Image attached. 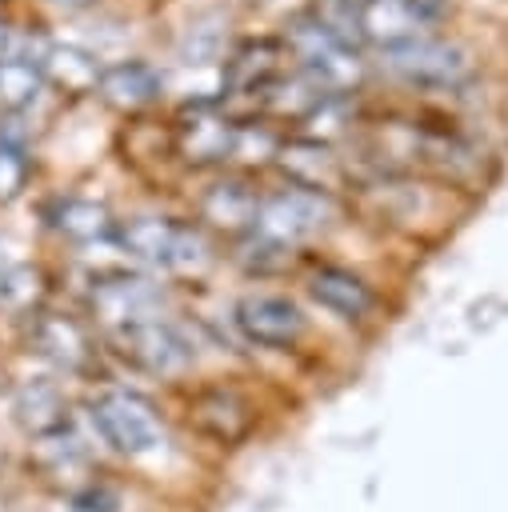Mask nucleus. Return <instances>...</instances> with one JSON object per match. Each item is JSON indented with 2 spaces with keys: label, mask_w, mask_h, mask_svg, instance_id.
<instances>
[{
  "label": "nucleus",
  "mask_w": 508,
  "mask_h": 512,
  "mask_svg": "<svg viewBox=\"0 0 508 512\" xmlns=\"http://www.w3.org/2000/svg\"><path fill=\"white\" fill-rule=\"evenodd\" d=\"M120 344H124V356L140 372L160 376V380H176L196 364V344L164 316L132 324V328H120Z\"/></svg>",
  "instance_id": "nucleus-6"
},
{
  "label": "nucleus",
  "mask_w": 508,
  "mask_h": 512,
  "mask_svg": "<svg viewBox=\"0 0 508 512\" xmlns=\"http://www.w3.org/2000/svg\"><path fill=\"white\" fill-rule=\"evenodd\" d=\"M76 508L80 512H116L120 508V500H116V492L108 488V484H84V492H76Z\"/></svg>",
  "instance_id": "nucleus-23"
},
{
  "label": "nucleus",
  "mask_w": 508,
  "mask_h": 512,
  "mask_svg": "<svg viewBox=\"0 0 508 512\" xmlns=\"http://www.w3.org/2000/svg\"><path fill=\"white\" fill-rule=\"evenodd\" d=\"M188 424L220 448H236L256 428V404L232 384H208L188 400Z\"/></svg>",
  "instance_id": "nucleus-7"
},
{
  "label": "nucleus",
  "mask_w": 508,
  "mask_h": 512,
  "mask_svg": "<svg viewBox=\"0 0 508 512\" xmlns=\"http://www.w3.org/2000/svg\"><path fill=\"white\" fill-rule=\"evenodd\" d=\"M308 296H312L324 312H332L336 320H348V324L368 320L372 308H376L372 284H368L364 276H356L352 268H340V264H320V268H312V276H308Z\"/></svg>",
  "instance_id": "nucleus-11"
},
{
  "label": "nucleus",
  "mask_w": 508,
  "mask_h": 512,
  "mask_svg": "<svg viewBox=\"0 0 508 512\" xmlns=\"http://www.w3.org/2000/svg\"><path fill=\"white\" fill-rule=\"evenodd\" d=\"M40 72L60 84L64 92H88L100 84V64L92 52L76 48V44H48L44 60H40Z\"/></svg>",
  "instance_id": "nucleus-15"
},
{
  "label": "nucleus",
  "mask_w": 508,
  "mask_h": 512,
  "mask_svg": "<svg viewBox=\"0 0 508 512\" xmlns=\"http://www.w3.org/2000/svg\"><path fill=\"white\" fill-rule=\"evenodd\" d=\"M92 308L104 324L120 332V328L156 320L164 308V288L144 276H108L104 284L92 288Z\"/></svg>",
  "instance_id": "nucleus-10"
},
{
  "label": "nucleus",
  "mask_w": 508,
  "mask_h": 512,
  "mask_svg": "<svg viewBox=\"0 0 508 512\" xmlns=\"http://www.w3.org/2000/svg\"><path fill=\"white\" fill-rule=\"evenodd\" d=\"M332 220H336V204H332L328 192L292 184V188H280V192H272V196L260 200L252 232L292 252L296 244L320 236Z\"/></svg>",
  "instance_id": "nucleus-3"
},
{
  "label": "nucleus",
  "mask_w": 508,
  "mask_h": 512,
  "mask_svg": "<svg viewBox=\"0 0 508 512\" xmlns=\"http://www.w3.org/2000/svg\"><path fill=\"white\" fill-rule=\"evenodd\" d=\"M52 4H60V8H88V4H96V0H52Z\"/></svg>",
  "instance_id": "nucleus-24"
},
{
  "label": "nucleus",
  "mask_w": 508,
  "mask_h": 512,
  "mask_svg": "<svg viewBox=\"0 0 508 512\" xmlns=\"http://www.w3.org/2000/svg\"><path fill=\"white\" fill-rule=\"evenodd\" d=\"M120 248L148 268L200 276L212 264V244L200 228L176 224L168 216H132L120 224Z\"/></svg>",
  "instance_id": "nucleus-1"
},
{
  "label": "nucleus",
  "mask_w": 508,
  "mask_h": 512,
  "mask_svg": "<svg viewBox=\"0 0 508 512\" xmlns=\"http://www.w3.org/2000/svg\"><path fill=\"white\" fill-rule=\"evenodd\" d=\"M4 40H8V28L0 24V52H4Z\"/></svg>",
  "instance_id": "nucleus-25"
},
{
  "label": "nucleus",
  "mask_w": 508,
  "mask_h": 512,
  "mask_svg": "<svg viewBox=\"0 0 508 512\" xmlns=\"http://www.w3.org/2000/svg\"><path fill=\"white\" fill-rule=\"evenodd\" d=\"M88 420L100 432V440L124 460H144V456L160 452L168 440L160 408L144 392H132V388L100 392L88 408Z\"/></svg>",
  "instance_id": "nucleus-2"
},
{
  "label": "nucleus",
  "mask_w": 508,
  "mask_h": 512,
  "mask_svg": "<svg viewBox=\"0 0 508 512\" xmlns=\"http://www.w3.org/2000/svg\"><path fill=\"white\" fill-rule=\"evenodd\" d=\"M280 160H284V168L296 176L300 188L328 192V188L340 180V168H336L332 152H328L324 144H316V140H296V144H288V148L280 152Z\"/></svg>",
  "instance_id": "nucleus-17"
},
{
  "label": "nucleus",
  "mask_w": 508,
  "mask_h": 512,
  "mask_svg": "<svg viewBox=\"0 0 508 512\" xmlns=\"http://www.w3.org/2000/svg\"><path fill=\"white\" fill-rule=\"evenodd\" d=\"M256 208H260V200H256V192L244 180H220L200 200V216L212 228H220V232H244V228H252L256 224Z\"/></svg>",
  "instance_id": "nucleus-13"
},
{
  "label": "nucleus",
  "mask_w": 508,
  "mask_h": 512,
  "mask_svg": "<svg viewBox=\"0 0 508 512\" xmlns=\"http://www.w3.org/2000/svg\"><path fill=\"white\" fill-rule=\"evenodd\" d=\"M24 184V160L0 144V200H12Z\"/></svg>",
  "instance_id": "nucleus-22"
},
{
  "label": "nucleus",
  "mask_w": 508,
  "mask_h": 512,
  "mask_svg": "<svg viewBox=\"0 0 508 512\" xmlns=\"http://www.w3.org/2000/svg\"><path fill=\"white\" fill-rule=\"evenodd\" d=\"M16 420L32 432V436H56L64 432V396L56 384L48 380H36L28 384L20 396H16Z\"/></svg>",
  "instance_id": "nucleus-16"
},
{
  "label": "nucleus",
  "mask_w": 508,
  "mask_h": 512,
  "mask_svg": "<svg viewBox=\"0 0 508 512\" xmlns=\"http://www.w3.org/2000/svg\"><path fill=\"white\" fill-rule=\"evenodd\" d=\"M44 72L28 60H0V104L4 108H24L36 100Z\"/></svg>",
  "instance_id": "nucleus-20"
},
{
  "label": "nucleus",
  "mask_w": 508,
  "mask_h": 512,
  "mask_svg": "<svg viewBox=\"0 0 508 512\" xmlns=\"http://www.w3.org/2000/svg\"><path fill=\"white\" fill-rule=\"evenodd\" d=\"M288 48L300 60V68L312 76V84L324 92H344L360 80V60H356L352 44L340 32H332L320 16L296 20L288 32Z\"/></svg>",
  "instance_id": "nucleus-4"
},
{
  "label": "nucleus",
  "mask_w": 508,
  "mask_h": 512,
  "mask_svg": "<svg viewBox=\"0 0 508 512\" xmlns=\"http://www.w3.org/2000/svg\"><path fill=\"white\" fill-rule=\"evenodd\" d=\"M384 60L396 76H404L408 84H428V88H444L456 84L468 72V60L456 44L448 40H432V36H416L404 40L396 48H384Z\"/></svg>",
  "instance_id": "nucleus-9"
},
{
  "label": "nucleus",
  "mask_w": 508,
  "mask_h": 512,
  "mask_svg": "<svg viewBox=\"0 0 508 512\" xmlns=\"http://www.w3.org/2000/svg\"><path fill=\"white\" fill-rule=\"evenodd\" d=\"M64 236H72V240H100V236H108V228H112V216H108V208L104 204H96V200H60L56 204V220H52Z\"/></svg>",
  "instance_id": "nucleus-19"
},
{
  "label": "nucleus",
  "mask_w": 508,
  "mask_h": 512,
  "mask_svg": "<svg viewBox=\"0 0 508 512\" xmlns=\"http://www.w3.org/2000/svg\"><path fill=\"white\" fill-rule=\"evenodd\" d=\"M232 320L244 332V340L260 344V348H296L308 332L304 308L284 292H248V296H240L236 308H232Z\"/></svg>",
  "instance_id": "nucleus-5"
},
{
  "label": "nucleus",
  "mask_w": 508,
  "mask_h": 512,
  "mask_svg": "<svg viewBox=\"0 0 508 512\" xmlns=\"http://www.w3.org/2000/svg\"><path fill=\"white\" fill-rule=\"evenodd\" d=\"M176 140H180V152H184L188 164H220V160L236 156L240 128L224 112H216L208 104H196L192 112H184Z\"/></svg>",
  "instance_id": "nucleus-12"
},
{
  "label": "nucleus",
  "mask_w": 508,
  "mask_h": 512,
  "mask_svg": "<svg viewBox=\"0 0 508 512\" xmlns=\"http://www.w3.org/2000/svg\"><path fill=\"white\" fill-rule=\"evenodd\" d=\"M160 72L140 64V60H124V64H112L100 72V96L112 104V108H144L160 96Z\"/></svg>",
  "instance_id": "nucleus-14"
},
{
  "label": "nucleus",
  "mask_w": 508,
  "mask_h": 512,
  "mask_svg": "<svg viewBox=\"0 0 508 512\" xmlns=\"http://www.w3.org/2000/svg\"><path fill=\"white\" fill-rule=\"evenodd\" d=\"M36 296H40V276H36L32 268L16 264V268H4V272H0V304H8V308H28Z\"/></svg>",
  "instance_id": "nucleus-21"
},
{
  "label": "nucleus",
  "mask_w": 508,
  "mask_h": 512,
  "mask_svg": "<svg viewBox=\"0 0 508 512\" xmlns=\"http://www.w3.org/2000/svg\"><path fill=\"white\" fill-rule=\"evenodd\" d=\"M36 344H40V352H44L48 360H56V364L68 368V372L84 368V360H88V340H84V332H80L72 320H60V316H44V320L36 324Z\"/></svg>",
  "instance_id": "nucleus-18"
},
{
  "label": "nucleus",
  "mask_w": 508,
  "mask_h": 512,
  "mask_svg": "<svg viewBox=\"0 0 508 512\" xmlns=\"http://www.w3.org/2000/svg\"><path fill=\"white\" fill-rule=\"evenodd\" d=\"M440 4L432 0H356L352 4V36L372 40L380 48H396L416 40L420 28L436 20Z\"/></svg>",
  "instance_id": "nucleus-8"
}]
</instances>
